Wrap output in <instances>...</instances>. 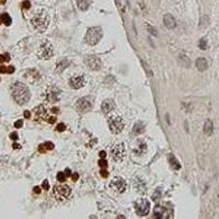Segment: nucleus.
I'll list each match as a JSON object with an SVG mask.
<instances>
[{
  "label": "nucleus",
  "instance_id": "58836bf2",
  "mask_svg": "<svg viewBox=\"0 0 219 219\" xmlns=\"http://www.w3.org/2000/svg\"><path fill=\"white\" fill-rule=\"evenodd\" d=\"M100 174H101V175H102L103 177H109V172H107L105 169L101 170V171H100Z\"/></svg>",
  "mask_w": 219,
  "mask_h": 219
},
{
  "label": "nucleus",
  "instance_id": "ddd939ff",
  "mask_svg": "<svg viewBox=\"0 0 219 219\" xmlns=\"http://www.w3.org/2000/svg\"><path fill=\"white\" fill-rule=\"evenodd\" d=\"M85 65L92 70H100L102 67V62L99 57L90 56L85 59Z\"/></svg>",
  "mask_w": 219,
  "mask_h": 219
},
{
  "label": "nucleus",
  "instance_id": "dca6fc26",
  "mask_svg": "<svg viewBox=\"0 0 219 219\" xmlns=\"http://www.w3.org/2000/svg\"><path fill=\"white\" fill-rule=\"evenodd\" d=\"M133 151H134L135 155H144V153L147 151V145H146V142H144V140H142V139L137 140L136 146H135V148L133 149Z\"/></svg>",
  "mask_w": 219,
  "mask_h": 219
},
{
  "label": "nucleus",
  "instance_id": "f257e3e1",
  "mask_svg": "<svg viewBox=\"0 0 219 219\" xmlns=\"http://www.w3.org/2000/svg\"><path fill=\"white\" fill-rule=\"evenodd\" d=\"M11 94H12V98L14 99V101L20 105L25 104L31 97L28 88L21 82L13 83V85L11 87Z\"/></svg>",
  "mask_w": 219,
  "mask_h": 219
},
{
  "label": "nucleus",
  "instance_id": "e433bc0d",
  "mask_svg": "<svg viewBox=\"0 0 219 219\" xmlns=\"http://www.w3.org/2000/svg\"><path fill=\"white\" fill-rule=\"evenodd\" d=\"M42 187L44 189V190H46V191L50 189V183H48V181H47V180H45V181L42 183Z\"/></svg>",
  "mask_w": 219,
  "mask_h": 219
},
{
  "label": "nucleus",
  "instance_id": "ea45409f",
  "mask_svg": "<svg viewBox=\"0 0 219 219\" xmlns=\"http://www.w3.org/2000/svg\"><path fill=\"white\" fill-rule=\"evenodd\" d=\"M8 71V68L6 66H0V73H6Z\"/></svg>",
  "mask_w": 219,
  "mask_h": 219
},
{
  "label": "nucleus",
  "instance_id": "9d476101",
  "mask_svg": "<svg viewBox=\"0 0 219 219\" xmlns=\"http://www.w3.org/2000/svg\"><path fill=\"white\" fill-rule=\"evenodd\" d=\"M45 98L48 102H58L60 99V90L57 87H48L45 92Z\"/></svg>",
  "mask_w": 219,
  "mask_h": 219
},
{
  "label": "nucleus",
  "instance_id": "a18cd8bd",
  "mask_svg": "<svg viewBox=\"0 0 219 219\" xmlns=\"http://www.w3.org/2000/svg\"><path fill=\"white\" fill-rule=\"evenodd\" d=\"M12 147H13V149H20L21 148V145H19V144H17V142H14L13 145H12Z\"/></svg>",
  "mask_w": 219,
  "mask_h": 219
},
{
  "label": "nucleus",
  "instance_id": "f704fd0d",
  "mask_svg": "<svg viewBox=\"0 0 219 219\" xmlns=\"http://www.w3.org/2000/svg\"><path fill=\"white\" fill-rule=\"evenodd\" d=\"M22 126H23V120H17V122L14 123V127L15 128H21Z\"/></svg>",
  "mask_w": 219,
  "mask_h": 219
},
{
  "label": "nucleus",
  "instance_id": "4c0bfd02",
  "mask_svg": "<svg viewBox=\"0 0 219 219\" xmlns=\"http://www.w3.org/2000/svg\"><path fill=\"white\" fill-rule=\"evenodd\" d=\"M56 129L58 130V132H64L65 129H66V126H65L64 124H58Z\"/></svg>",
  "mask_w": 219,
  "mask_h": 219
},
{
  "label": "nucleus",
  "instance_id": "49530a36",
  "mask_svg": "<svg viewBox=\"0 0 219 219\" xmlns=\"http://www.w3.org/2000/svg\"><path fill=\"white\" fill-rule=\"evenodd\" d=\"M65 174H66L67 177H69V175H71V171H70V169H68V168H67V169L65 170Z\"/></svg>",
  "mask_w": 219,
  "mask_h": 219
},
{
  "label": "nucleus",
  "instance_id": "7c9ffc66",
  "mask_svg": "<svg viewBox=\"0 0 219 219\" xmlns=\"http://www.w3.org/2000/svg\"><path fill=\"white\" fill-rule=\"evenodd\" d=\"M10 60V55L9 54H5V55H0V64L3 62H9Z\"/></svg>",
  "mask_w": 219,
  "mask_h": 219
},
{
  "label": "nucleus",
  "instance_id": "a19ab883",
  "mask_svg": "<svg viewBox=\"0 0 219 219\" xmlns=\"http://www.w3.org/2000/svg\"><path fill=\"white\" fill-rule=\"evenodd\" d=\"M10 138H11L12 140H17V139L19 138V136H18V134H17V133H12V134L10 135Z\"/></svg>",
  "mask_w": 219,
  "mask_h": 219
},
{
  "label": "nucleus",
  "instance_id": "bb28decb",
  "mask_svg": "<svg viewBox=\"0 0 219 219\" xmlns=\"http://www.w3.org/2000/svg\"><path fill=\"white\" fill-rule=\"evenodd\" d=\"M1 20H2V23H3L5 25H7V26H9V25L11 24V22H12V20H11V17H10L8 13L2 14V15H1Z\"/></svg>",
  "mask_w": 219,
  "mask_h": 219
},
{
  "label": "nucleus",
  "instance_id": "37998d69",
  "mask_svg": "<svg viewBox=\"0 0 219 219\" xmlns=\"http://www.w3.org/2000/svg\"><path fill=\"white\" fill-rule=\"evenodd\" d=\"M8 73H13L14 72V67L13 66H9L8 67V71H7Z\"/></svg>",
  "mask_w": 219,
  "mask_h": 219
},
{
  "label": "nucleus",
  "instance_id": "f8f14e48",
  "mask_svg": "<svg viewBox=\"0 0 219 219\" xmlns=\"http://www.w3.org/2000/svg\"><path fill=\"white\" fill-rule=\"evenodd\" d=\"M153 218H159V219H165L170 218V212L169 209L162 205H157L153 209Z\"/></svg>",
  "mask_w": 219,
  "mask_h": 219
},
{
  "label": "nucleus",
  "instance_id": "a211bd4d",
  "mask_svg": "<svg viewBox=\"0 0 219 219\" xmlns=\"http://www.w3.org/2000/svg\"><path fill=\"white\" fill-rule=\"evenodd\" d=\"M145 132V124L142 122H137L134 124L133 127V134L134 135H140Z\"/></svg>",
  "mask_w": 219,
  "mask_h": 219
},
{
  "label": "nucleus",
  "instance_id": "79ce46f5",
  "mask_svg": "<svg viewBox=\"0 0 219 219\" xmlns=\"http://www.w3.org/2000/svg\"><path fill=\"white\" fill-rule=\"evenodd\" d=\"M70 177H71V179H72V181L76 182V181L78 180V177H79V174H78V173H73V174H71Z\"/></svg>",
  "mask_w": 219,
  "mask_h": 219
},
{
  "label": "nucleus",
  "instance_id": "8fccbe9b",
  "mask_svg": "<svg viewBox=\"0 0 219 219\" xmlns=\"http://www.w3.org/2000/svg\"><path fill=\"white\" fill-rule=\"evenodd\" d=\"M100 157H101V158H105V157H106V152H105V151H101V152H100Z\"/></svg>",
  "mask_w": 219,
  "mask_h": 219
},
{
  "label": "nucleus",
  "instance_id": "de8ad7c7",
  "mask_svg": "<svg viewBox=\"0 0 219 219\" xmlns=\"http://www.w3.org/2000/svg\"><path fill=\"white\" fill-rule=\"evenodd\" d=\"M30 116H31V113H30L28 111H25V112H24V117H25V118H30Z\"/></svg>",
  "mask_w": 219,
  "mask_h": 219
},
{
  "label": "nucleus",
  "instance_id": "423d86ee",
  "mask_svg": "<svg viewBox=\"0 0 219 219\" xmlns=\"http://www.w3.org/2000/svg\"><path fill=\"white\" fill-rule=\"evenodd\" d=\"M37 55L40 58L42 59H50L52 57L54 56V48L52 46V44L50 42H43L40 46V50Z\"/></svg>",
  "mask_w": 219,
  "mask_h": 219
},
{
  "label": "nucleus",
  "instance_id": "f3484780",
  "mask_svg": "<svg viewBox=\"0 0 219 219\" xmlns=\"http://www.w3.org/2000/svg\"><path fill=\"white\" fill-rule=\"evenodd\" d=\"M115 102H114L112 99H107L105 101H103V103H102V110H103V112L104 113H110V112H112L114 109H115Z\"/></svg>",
  "mask_w": 219,
  "mask_h": 219
},
{
  "label": "nucleus",
  "instance_id": "4468645a",
  "mask_svg": "<svg viewBox=\"0 0 219 219\" xmlns=\"http://www.w3.org/2000/svg\"><path fill=\"white\" fill-rule=\"evenodd\" d=\"M85 83V79L83 76H73L69 79V85L72 89H80Z\"/></svg>",
  "mask_w": 219,
  "mask_h": 219
},
{
  "label": "nucleus",
  "instance_id": "b1692460",
  "mask_svg": "<svg viewBox=\"0 0 219 219\" xmlns=\"http://www.w3.org/2000/svg\"><path fill=\"white\" fill-rule=\"evenodd\" d=\"M54 149V144L50 142H44L42 145H40V147H38V151L40 152H46L47 150H53Z\"/></svg>",
  "mask_w": 219,
  "mask_h": 219
},
{
  "label": "nucleus",
  "instance_id": "473e14b6",
  "mask_svg": "<svg viewBox=\"0 0 219 219\" xmlns=\"http://www.w3.org/2000/svg\"><path fill=\"white\" fill-rule=\"evenodd\" d=\"M160 197H161V192H160V190H157V191L155 192V194H153V196H152V199L157 202Z\"/></svg>",
  "mask_w": 219,
  "mask_h": 219
},
{
  "label": "nucleus",
  "instance_id": "39448f33",
  "mask_svg": "<svg viewBox=\"0 0 219 219\" xmlns=\"http://www.w3.org/2000/svg\"><path fill=\"white\" fill-rule=\"evenodd\" d=\"M71 194V189L68 185L65 184H58L54 187V196L58 199V200H63L66 198L69 197Z\"/></svg>",
  "mask_w": 219,
  "mask_h": 219
},
{
  "label": "nucleus",
  "instance_id": "5701e85b",
  "mask_svg": "<svg viewBox=\"0 0 219 219\" xmlns=\"http://www.w3.org/2000/svg\"><path fill=\"white\" fill-rule=\"evenodd\" d=\"M91 0H77V6L81 11L88 10V8L90 7Z\"/></svg>",
  "mask_w": 219,
  "mask_h": 219
},
{
  "label": "nucleus",
  "instance_id": "f03ea898",
  "mask_svg": "<svg viewBox=\"0 0 219 219\" xmlns=\"http://www.w3.org/2000/svg\"><path fill=\"white\" fill-rule=\"evenodd\" d=\"M32 24L33 26L38 31V32H44L48 24H50V17L45 11H41L38 13H36L33 19H32Z\"/></svg>",
  "mask_w": 219,
  "mask_h": 219
},
{
  "label": "nucleus",
  "instance_id": "aec40b11",
  "mask_svg": "<svg viewBox=\"0 0 219 219\" xmlns=\"http://www.w3.org/2000/svg\"><path fill=\"white\" fill-rule=\"evenodd\" d=\"M69 65H70V62H69L68 59H63V60H60V62L56 65V71L57 72H63Z\"/></svg>",
  "mask_w": 219,
  "mask_h": 219
},
{
  "label": "nucleus",
  "instance_id": "3c124183",
  "mask_svg": "<svg viewBox=\"0 0 219 219\" xmlns=\"http://www.w3.org/2000/svg\"><path fill=\"white\" fill-rule=\"evenodd\" d=\"M0 3H1V5H3V3H6V0H0Z\"/></svg>",
  "mask_w": 219,
  "mask_h": 219
},
{
  "label": "nucleus",
  "instance_id": "6e6552de",
  "mask_svg": "<svg viewBox=\"0 0 219 219\" xmlns=\"http://www.w3.org/2000/svg\"><path fill=\"white\" fill-rule=\"evenodd\" d=\"M111 155H112V158L115 161H117V162L122 161L125 158V155H126V150H125L124 145L123 144L114 145L112 147V150H111Z\"/></svg>",
  "mask_w": 219,
  "mask_h": 219
},
{
  "label": "nucleus",
  "instance_id": "cd10ccee",
  "mask_svg": "<svg viewBox=\"0 0 219 219\" xmlns=\"http://www.w3.org/2000/svg\"><path fill=\"white\" fill-rule=\"evenodd\" d=\"M208 23H209V18H208V15H203L202 17V19H200V23H199V26H206V25H208Z\"/></svg>",
  "mask_w": 219,
  "mask_h": 219
},
{
  "label": "nucleus",
  "instance_id": "0eeeda50",
  "mask_svg": "<svg viewBox=\"0 0 219 219\" xmlns=\"http://www.w3.org/2000/svg\"><path fill=\"white\" fill-rule=\"evenodd\" d=\"M109 126L113 134H120L124 129V122L120 116H113L109 120Z\"/></svg>",
  "mask_w": 219,
  "mask_h": 219
},
{
  "label": "nucleus",
  "instance_id": "c03bdc74",
  "mask_svg": "<svg viewBox=\"0 0 219 219\" xmlns=\"http://www.w3.org/2000/svg\"><path fill=\"white\" fill-rule=\"evenodd\" d=\"M33 191H34V193H36V194H40V193H41V187H40V186H35Z\"/></svg>",
  "mask_w": 219,
  "mask_h": 219
},
{
  "label": "nucleus",
  "instance_id": "412c9836",
  "mask_svg": "<svg viewBox=\"0 0 219 219\" xmlns=\"http://www.w3.org/2000/svg\"><path fill=\"white\" fill-rule=\"evenodd\" d=\"M34 112H35V120H40L41 118H45V116H46V111L44 110V107L42 105L38 106V107H36L35 110H34Z\"/></svg>",
  "mask_w": 219,
  "mask_h": 219
},
{
  "label": "nucleus",
  "instance_id": "393cba45",
  "mask_svg": "<svg viewBox=\"0 0 219 219\" xmlns=\"http://www.w3.org/2000/svg\"><path fill=\"white\" fill-rule=\"evenodd\" d=\"M24 77L28 78V79H31L32 81H34V80L37 79L40 76H38V71H36L35 69H31V70H28L26 72H25Z\"/></svg>",
  "mask_w": 219,
  "mask_h": 219
},
{
  "label": "nucleus",
  "instance_id": "c756f323",
  "mask_svg": "<svg viewBox=\"0 0 219 219\" xmlns=\"http://www.w3.org/2000/svg\"><path fill=\"white\" fill-rule=\"evenodd\" d=\"M199 48L200 50H206L207 48V40H205V38H202L200 41H199Z\"/></svg>",
  "mask_w": 219,
  "mask_h": 219
},
{
  "label": "nucleus",
  "instance_id": "603ef678",
  "mask_svg": "<svg viewBox=\"0 0 219 219\" xmlns=\"http://www.w3.org/2000/svg\"><path fill=\"white\" fill-rule=\"evenodd\" d=\"M0 23H2V20H1V17H0Z\"/></svg>",
  "mask_w": 219,
  "mask_h": 219
},
{
  "label": "nucleus",
  "instance_id": "2eb2a0df",
  "mask_svg": "<svg viewBox=\"0 0 219 219\" xmlns=\"http://www.w3.org/2000/svg\"><path fill=\"white\" fill-rule=\"evenodd\" d=\"M163 23H164V26L169 30H173L177 26V21L175 19L173 18V15L170 13H167L163 17Z\"/></svg>",
  "mask_w": 219,
  "mask_h": 219
},
{
  "label": "nucleus",
  "instance_id": "1a4fd4ad",
  "mask_svg": "<svg viewBox=\"0 0 219 219\" xmlns=\"http://www.w3.org/2000/svg\"><path fill=\"white\" fill-rule=\"evenodd\" d=\"M93 105V98L92 97H83L81 99L78 100L76 107L79 112H85L90 110Z\"/></svg>",
  "mask_w": 219,
  "mask_h": 219
},
{
  "label": "nucleus",
  "instance_id": "6ab92c4d",
  "mask_svg": "<svg viewBox=\"0 0 219 219\" xmlns=\"http://www.w3.org/2000/svg\"><path fill=\"white\" fill-rule=\"evenodd\" d=\"M196 67H197V69L199 71H205L207 69V67H208V63H207V60L205 58L200 57L196 60Z\"/></svg>",
  "mask_w": 219,
  "mask_h": 219
},
{
  "label": "nucleus",
  "instance_id": "7ed1b4c3",
  "mask_svg": "<svg viewBox=\"0 0 219 219\" xmlns=\"http://www.w3.org/2000/svg\"><path fill=\"white\" fill-rule=\"evenodd\" d=\"M102 35H103L102 28H99V26H92L87 31L85 41L88 45L93 46V45H95V44H98L100 42V40L102 38Z\"/></svg>",
  "mask_w": 219,
  "mask_h": 219
},
{
  "label": "nucleus",
  "instance_id": "09e8293b",
  "mask_svg": "<svg viewBox=\"0 0 219 219\" xmlns=\"http://www.w3.org/2000/svg\"><path fill=\"white\" fill-rule=\"evenodd\" d=\"M55 120H56V118H55V117H48L47 122H48V123H50V124H53Z\"/></svg>",
  "mask_w": 219,
  "mask_h": 219
},
{
  "label": "nucleus",
  "instance_id": "72a5a7b5",
  "mask_svg": "<svg viewBox=\"0 0 219 219\" xmlns=\"http://www.w3.org/2000/svg\"><path fill=\"white\" fill-rule=\"evenodd\" d=\"M22 7H23V9H30L31 8V2L28 0H24L22 2Z\"/></svg>",
  "mask_w": 219,
  "mask_h": 219
},
{
  "label": "nucleus",
  "instance_id": "4be33fe9",
  "mask_svg": "<svg viewBox=\"0 0 219 219\" xmlns=\"http://www.w3.org/2000/svg\"><path fill=\"white\" fill-rule=\"evenodd\" d=\"M212 130H214V125H212V122L210 120H207L204 124V133L207 136H210L212 134Z\"/></svg>",
  "mask_w": 219,
  "mask_h": 219
},
{
  "label": "nucleus",
  "instance_id": "9b49d317",
  "mask_svg": "<svg viewBox=\"0 0 219 219\" xmlns=\"http://www.w3.org/2000/svg\"><path fill=\"white\" fill-rule=\"evenodd\" d=\"M110 186H111V189H113L114 191L118 192V193H123L126 190V182H125V180L123 177H116L111 181Z\"/></svg>",
  "mask_w": 219,
  "mask_h": 219
},
{
  "label": "nucleus",
  "instance_id": "20e7f679",
  "mask_svg": "<svg viewBox=\"0 0 219 219\" xmlns=\"http://www.w3.org/2000/svg\"><path fill=\"white\" fill-rule=\"evenodd\" d=\"M135 212L139 217L147 216L150 212V203L146 198H139L135 202Z\"/></svg>",
  "mask_w": 219,
  "mask_h": 219
},
{
  "label": "nucleus",
  "instance_id": "a878e982",
  "mask_svg": "<svg viewBox=\"0 0 219 219\" xmlns=\"http://www.w3.org/2000/svg\"><path fill=\"white\" fill-rule=\"evenodd\" d=\"M169 162H170V165H171V167H172L174 170H179L180 168H181V165H180L179 161L175 159V157L172 155V153H170L169 155Z\"/></svg>",
  "mask_w": 219,
  "mask_h": 219
},
{
  "label": "nucleus",
  "instance_id": "c85d7f7f",
  "mask_svg": "<svg viewBox=\"0 0 219 219\" xmlns=\"http://www.w3.org/2000/svg\"><path fill=\"white\" fill-rule=\"evenodd\" d=\"M66 177H67V175L65 174L64 172H58L57 173V180L59 182H64L65 180H66Z\"/></svg>",
  "mask_w": 219,
  "mask_h": 219
},
{
  "label": "nucleus",
  "instance_id": "c9c22d12",
  "mask_svg": "<svg viewBox=\"0 0 219 219\" xmlns=\"http://www.w3.org/2000/svg\"><path fill=\"white\" fill-rule=\"evenodd\" d=\"M148 30H149V33H151L152 35H155V36L158 35V33H157V31H155V28H152V26L148 25Z\"/></svg>",
  "mask_w": 219,
  "mask_h": 219
},
{
  "label": "nucleus",
  "instance_id": "2f4dec72",
  "mask_svg": "<svg viewBox=\"0 0 219 219\" xmlns=\"http://www.w3.org/2000/svg\"><path fill=\"white\" fill-rule=\"evenodd\" d=\"M99 165L102 169H105V168H107V161H106L104 158H102L101 160H99Z\"/></svg>",
  "mask_w": 219,
  "mask_h": 219
}]
</instances>
